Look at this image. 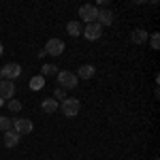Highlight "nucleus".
Returning <instances> with one entry per match:
<instances>
[{"instance_id":"obj_15","label":"nucleus","mask_w":160,"mask_h":160,"mask_svg":"<svg viewBox=\"0 0 160 160\" xmlns=\"http://www.w3.org/2000/svg\"><path fill=\"white\" fill-rule=\"evenodd\" d=\"M41 77H45V79H47V77H56V75H58V66H56V64H51V62H45V64H43V66H41Z\"/></svg>"},{"instance_id":"obj_12","label":"nucleus","mask_w":160,"mask_h":160,"mask_svg":"<svg viewBox=\"0 0 160 160\" xmlns=\"http://www.w3.org/2000/svg\"><path fill=\"white\" fill-rule=\"evenodd\" d=\"M148 38H149V34H148V30H143V28H137V30L130 32V41H132L135 45H145Z\"/></svg>"},{"instance_id":"obj_2","label":"nucleus","mask_w":160,"mask_h":160,"mask_svg":"<svg viewBox=\"0 0 160 160\" xmlns=\"http://www.w3.org/2000/svg\"><path fill=\"white\" fill-rule=\"evenodd\" d=\"M62 113L66 115V118H75V115H79V111H81V102L79 98H73V96H66V98L62 100Z\"/></svg>"},{"instance_id":"obj_3","label":"nucleus","mask_w":160,"mask_h":160,"mask_svg":"<svg viewBox=\"0 0 160 160\" xmlns=\"http://www.w3.org/2000/svg\"><path fill=\"white\" fill-rule=\"evenodd\" d=\"M96 17H98L96 4H81V7H79V22H83V24H94Z\"/></svg>"},{"instance_id":"obj_10","label":"nucleus","mask_w":160,"mask_h":160,"mask_svg":"<svg viewBox=\"0 0 160 160\" xmlns=\"http://www.w3.org/2000/svg\"><path fill=\"white\" fill-rule=\"evenodd\" d=\"M77 79H92V77H94V75H96V66H94V64H81V66H79V71H77Z\"/></svg>"},{"instance_id":"obj_17","label":"nucleus","mask_w":160,"mask_h":160,"mask_svg":"<svg viewBox=\"0 0 160 160\" xmlns=\"http://www.w3.org/2000/svg\"><path fill=\"white\" fill-rule=\"evenodd\" d=\"M7 130H13V120L7 115H0V132H7Z\"/></svg>"},{"instance_id":"obj_18","label":"nucleus","mask_w":160,"mask_h":160,"mask_svg":"<svg viewBox=\"0 0 160 160\" xmlns=\"http://www.w3.org/2000/svg\"><path fill=\"white\" fill-rule=\"evenodd\" d=\"M7 107L13 111V113H19L22 111V100H17V98H11L9 102H7Z\"/></svg>"},{"instance_id":"obj_23","label":"nucleus","mask_w":160,"mask_h":160,"mask_svg":"<svg viewBox=\"0 0 160 160\" xmlns=\"http://www.w3.org/2000/svg\"><path fill=\"white\" fill-rule=\"evenodd\" d=\"M0 79H2V75H0Z\"/></svg>"},{"instance_id":"obj_5","label":"nucleus","mask_w":160,"mask_h":160,"mask_svg":"<svg viewBox=\"0 0 160 160\" xmlns=\"http://www.w3.org/2000/svg\"><path fill=\"white\" fill-rule=\"evenodd\" d=\"M0 75H2V79H7V81H15V79L22 75V64L9 62V64H4V66L0 68Z\"/></svg>"},{"instance_id":"obj_8","label":"nucleus","mask_w":160,"mask_h":160,"mask_svg":"<svg viewBox=\"0 0 160 160\" xmlns=\"http://www.w3.org/2000/svg\"><path fill=\"white\" fill-rule=\"evenodd\" d=\"M0 98H2V100L15 98V83H13V81L0 79Z\"/></svg>"},{"instance_id":"obj_21","label":"nucleus","mask_w":160,"mask_h":160,"mask_svg":"<svg viewBox=\"0 0 160 160\" xmlns=\"http://www.w3.org/2000/svg\"><path fill=\"white\" fill-rule=\"evenodd\" d=\"M2 53H4V45L0 43V58H2Z\"/></svg>"},{"instance_id":"obj_24","label":"nucleus","mask_w":160,"mask_h":160,"mask_svg":"<svg viewBox=\"0 0 160 160\" xmlns=\"http://www.w3.org/2000/svg\"><path fill=\"white\" fill-rule=\"evenodd\" d=\"M154 160H158V158H154Z\"/></svg>"},{"instance_id":"obj_14","label":"nucleus","mask_w":160,"mask_h":160,"mask_svg":"<svg viewBox=\"0 0 160 160\" xmlns=\"http://www.w3.org/2000/svg\"><path fill=\"white\" fill-rule=\"evenodd\" d=\"M66 32H68L71 37L77 38L81 32H83V24H81L79 19H73V22H68V24H66Z\"/></svg>"},{"instance_id":"obj_1","label":"nucleus","mask_w":160,"mask_h":160,"mask_svg":"<svg viewBox=\"0 0 160 160\" xmlns=\"http://www.w3.org/2000/svg\"><path fill=\"white\" fill-rule=\"evenodd\" d=\"M56 79H58V88H62V90H75V88L79 86L77 75L71 73V71H58Z\"/></svg>"},{"instance_id":"obj_13","label":"nucleus","mask_w":160,"mask_h":160,"mask_svg":"<svg viewBox=\"0 0 160 160\" xmlns=\"http://www.w3.org/2000/svg\"><path fill=\"white\" fill-rule=\"evenodd\" d=\"M41 109L45 111V113H56V111L60 109V102H58V100L56 98H43L41 100Z\"/></svg>"},{"instance_id":"obj_22","label":"nucleus","mask_w":160,"mask_h":160,"mask_svg":"<svg viewBox=\"0 0 160 160\" xmlns=\"http://www.w3.org/2000/svg\"><path fill=\"white\" fill-rule=\"evenodd\" d=\"M2 105H4V100H2V98H0V107H2Z\"/></svg>"},{"instance_id":"obj_9","label":"nucleus","mask_w":160,"mask_h":160,"mask_svg":"<svg viewBox=\"0 0 160 160\" xmlns=\"http://www.w3.org/2000/svg\"><path fill=\"white\" fill-rule=\"evenodd\" d=\"M113 19H115V13L111 11V9H98V17H96V22H98L102 28H105V26H111V24H113Z\"/></svg>"},{"instance_id":"obj_4","label":"nucleus","mask_w":160,"mask_h":160,"mask_svg":"<svg viewBox=\"0 0 160 160\" xmlns=\"http://www.w3.org/2000/svg\"><path fill=\"white\" fill-rule=\"evenodd\" d=\"M64 49H66V43L62 41V38H49L47 43H45V53L47 56H53V58H58V56H62L64 53Z\"/></svg>"},{"instance_id":"obj_16","label":"nucleus","mask_w":160,"mask_h":160,"mask_svg":"<svg viewBox=\"0 0 160 160\" xmlns=\"http://www.w3.org/2000/svg\"><path fill=\"white\" fill-rule=\"evenodd\" d=\"M43 86H45V77H41V75H34V77L30 79V90L38 92V90H41Z\"/></svg>"},{"instance_id":"obj_19","label":"nucleus","mask_w":160,"mask_h":160,"mask_svg":"<svg viewBox=\"0 0 160 160\" xmlns=\"http://www.w3.org/2000/svg\"><path fill=\"white\" fill-rule=\"evenodd\" d=\"M149 45H152V49H154V51H158V47H160V34H158V32L149 34Z\"/></svg>"},{"instance_id":"obj_7","label":"nucleus","mask_w":160,"mask_h":160,"mask_svg":"<svg viewBox=\"0 0 160 160\" xmlns=\"http://www.w3.org/2000/svg\"><path fill=\"white\" fill-rule=\"evenodd\" d=\"M88 41H98L102 37V26L98 22H94V24H86L83 26V32H81Z\"/></svg>"},{"instance_id":"obj_20","label":"nucleus","mask_w":160,"mask_h":160,"mask_svg":"<svg viewBox=\"0 0 160 160\" xmlns=\"http://www.w3.org/2000/svg\"><path fill=\"white\" fill-rule=\"evenodd\" d=\"M51 98H56L58 102H62V100L66 98V90H62V88H56V90H53V96H51Z\"/></svg>"},{"instance_id":"obj_6","label":"nucleus","mask_w":160,"mask_h":160,"mask_svg":"<svg viewBox=\"0 0 160 160\" xmlns=\"http://www.w3.org/2000/svg\"><path fill=\"white\" fill-rule=\"evenodd\" d=\"M13 130L19 137L30 135L34 130V124H32V120H28V118H17V120H13Z\"/></svg>"},{"instance_id":"obj_11","label":"nucleus","mask_w":160,"mask_h":160,"mask_svg":"<svg viewBox=\"0 0 160 160\" xmlns=\"http://www.w3.org/2000/svg\"><path fill=\"white\" fill-rule=\"evenodd\" d=\"M19 139H22V137L17 135V132H15V130H7V132H4V137H2V143H4V148H17V145H19Z\"/></svg>"}]
</instances>
